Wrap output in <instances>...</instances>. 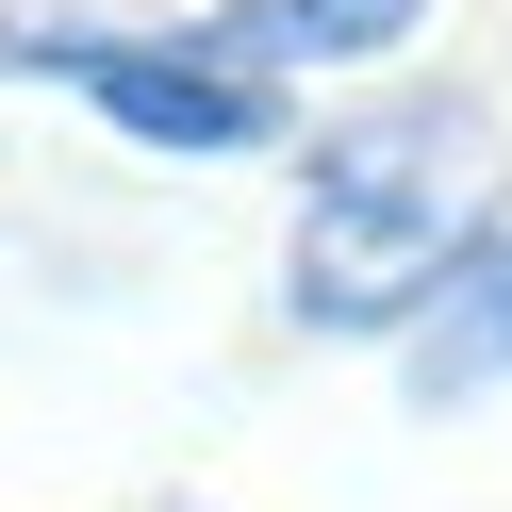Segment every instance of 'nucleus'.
Listing matches in <instances>:
<instances>
[{
  "mask_svg": "<svg viewBox=\"0 0 512 512\" xmlns=\"http://www.w3.org/2000/svg\"><path fill=\"white\" fill-rule=\"evenodd\" d=\"M512 215V149L479 100H380L364 133L314 149L298 232H281V298L298 331H430L463 298V265Z\"/></svg>",
  "mask_w": 512,
  "mask_h": 512,
  "instance_id": "f257e3e1",
  "label": "nucleus"
},
{
  "mask_svg": "<svg viewBox=\"0 0 512 512\" xmlns=\"http://www.w3.org/2000/svg\"><path fill=\"white\" fill-rule=\"evenodd\" d=\"M0 67L83 83L133 149H182V166L281 149V83H265V67H215L199 34H67V17H0Z\"/></svg>",
  "mask_w": 512,
  "mask_h": 512,
  "instance_id": "f03ea898",
  "label": "nucleus"
},
{
  "mask_svg": "<svg viewBox=\"0 0 512 512\" xmlns=\"http://www.w3.org/2000/svg\"><path fill=\"white\" fill-rule=\"evenodd\" d=\"M413 17L430 0H215V17H182V34L215 50V67H380V50H413Z\"/></svg>",
  "mask_w": 512,
  "mask_h": 512,
  "instance_id": "7ed1b4c3",
  "label": "nucleus"
},
{
  "mask_svg": "<svg viewBox=\"0 0 512 512\" xmlns=\"http://www.w3.org/2000/svg\"><path fill=\"white\" fill-rule=\"evenodd\" d=\"M413 397H446V413H463V397H512V232L479 248L463 298L413 331Z\"/></svg>",
  "mask_w": 512,
  "mask_h": 512,
  "instance_id": "20e7f679",
  "label": "nucleus"
}]
</instances>
